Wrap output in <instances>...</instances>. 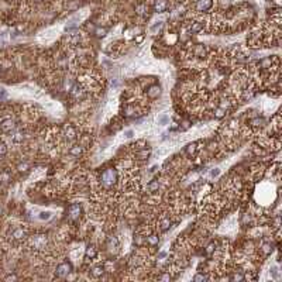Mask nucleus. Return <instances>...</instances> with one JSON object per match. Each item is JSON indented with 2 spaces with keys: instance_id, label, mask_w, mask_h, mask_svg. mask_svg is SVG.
Instances as JSON below:
<instances>
[{
  "instance_id": "nucleus-11",
  "label": "nucleus",
  "mask_w": 282,
  "mask_h": 282,
  "mask_svg": "<svg viewBox=\"0 0 282 282\" xmlns=\"http://www.w3.org/2000/svg\"><path fill=\"white\" fill-rule=\"evenodd\" d=\"M169 227H171V220H169V217H164V219L161 220V230L167 231Z\"/></svg>"
},
{
  "instance_id": "nucleus-24",
  "label": "nucleus",
  "mask_w": 282,
  "mask_h": 282,
  "mask_svg": "<svg viewBox=\"0 0 282 282\" xmlns=\"http://www.w3.org/2000/svg\"><path fill=\"white\" fill-rule=\"evenodd\" d=\"M195 151H196V144H191V145L188 147V152H189V154H195Z\"/></svg>"
},
{
  "instance_id": "nucleus-13",
  "label": "nucleus",
  "mask_w": 282,
  "mask_h": 282,
  "mask_svg": "<svg viewBox=\"0 0 282 282\" xmlns=\"http://www.w3.org/2000/svg\"><path fill=\"white\" fill-rule=\"evenodd\" d=\"M147 95L150 96V97H157V96L159 95V88H158V86H152L150 90L147 92Z\"/></svg>"
},
{
  "instance_id": "nucleus-22",
  "label": "nucleus",
  "mask_w": 282,
  "mask_h": 282,
  "mask_svg": "<svg viewBox=\"0 0 282 282\" xmlns=\"http://www.w3.org/2000/svg\"><path fill=\"white\" fill-rule=\"evenodd\" d=\"M7 154V147H6V144H0V157H3V155Z\"/></svg>"
},
{
  "instance_id": "nucleus-5",
  "label": "nucleus",
  "mask_w": 282,
  "mask_h": 282,
  "mask_svg": "<svg viewBox=\"0 0 282 282\" xmlns=\"http://www.w3.org/2000/svg\"><path fill=\"white\" fill-rule=\"evenodd\" d=\"M71 272V264L68 262H62L57 267V275L58 277H66V275Z\"/></svg>"
},
{
  "instance_id": "nucleus-14",
  "label": "nucleus",
  "mask_w": 282,
  "mask_h": 282,
  "mask_svg": "<svg viewBox=\"0 0 282 282\" xmlns=\"http://www.w3.org/2000/svg\"><path fill=\"white\" fill-rule=\"evenodd\" d=\"M195 54L198 55V57H203L206 54V48L203 45H196L195 47Z\"/></svg>"
},
{
  "instance_id": "nucleus-1",
  "label": "nucleus",
  "mask_w": 282,
  "mask_h": 282,
  "mask_svg": "<svg viewBox=\"0 0 282 282\" xmlns=\"http://www.w3.org/2000/svg\"><path fill=\"white\" fill-rule=\"evenodd\" d=\"M102 185L106 189H109V188H112L116 183V181H117V174H116V171H114L113 168H109L106 169L104 172L102 174Z\"/></svg>"
},
{
  "instance_id": "nucleus-18",
  "label": "nucleus",
  "mask_w": 282,
  "mask_h": 282,
  "mask_svg": "<svg viewBox=\"0 0 282 282\" xmlns=\"http://www.w3.org/2000/svg\"><path fill=\"white\" fill-rule=\"evenodd\" d=\"M158 188H159V183H158V181H154V182L148 183V191H150V192L158 191Z\"/></svg>"
},
{
  "instance_id": "nucleus-6",
  "label": "nucleus",
  "mask_w": 282,
  "mask_h": 282,
  "mask_svg": "<svg viewBox=\"0 0 282 282\" xmlns=\"http://www.w3.org/2000/svg\"><path fill=\"white\" fill-rule=\"evenodd\" d=\"M78 137V133L76 130H75V127H72V126H68V127L65 128V138L69 141V143H72V141H75Z\"/></svg>"
},
{
  "instance_id": "nucleus-2",
  "label": "nucleus",
  "mask_w": 282,
  "mask_h": 282,
  "mask_svg": "<svg viewBox=\"0 0 282 282\" xmlns=\"http://www.w3.org/2000/svg\"><path fill=\"white\" fill-rule=\"evenodd\" d=\"M16 128H17V124H16V121L13 119H4L0 123V130L4 134H13L16 131Z\"/></svg>"
},
{
  "instance_id": "nucleus-10",
  "label": "nucleus",
  "mask_w": 282,
  "mask_h": 282,
  "mask_svg": "<svg viewBox=\"0 0 282 282\" xmlns=\"http://www.w3.org/2000/svg\"><path fill=\"white\" fill-rule=\"evenodd\" d=\"M69 154L73 155V157H79V155L82 154V147L81 145H73L69 150Z\"/></svg>"
},
{
  "instance_id": "nucleus-27",
  "label": "nucleus",
  "mask_w": 282,
  "mask_h": 282,
  "mask_svg": "<svg viewBox=\"0 0 282 282\" xmlns=\"http://www.w3.org/2000/svg\"><path fill=\"white\" fill-rule=\"evenodd\" d=\"M219 174H220V169L219 168H214L212 172H210V176H213V178H214V176H217Z\"/></svg>"
},
{
  "instance_id": "nucleus-21",
  "label": "nucleus",
  "mask_w": 282,
  "mask_h": 282,
  "mask_svg": "<svg viewBox=\"0 0 282 282\" xmlns=\"http://www.w3.org/2000/svg\"><path fill=\"white\" fill-rule=\"evenodd\" d=\"M162 28V21H158L157 24H154V26L151 27V33H155V31H157V30H161Z\"/></svg>"
},
{
  "instance_id": "nucleus-9",
  "label": "nucleus",
  "mask_w": 282,
  "mask_h": 282,
  "mask_svg": "<svg viewBox=\"0 0 282 282\" xmlns=\"http://www.w3.org/2000/svg\"><path fill=\"white\" fill-rule=\"evenodd\" d=\"M165 9H167V2H165V0H157V2H155V10L157 11L162 13Z\"/></svg>"
},
{
  "instance_id": "nucleus-17",
  "label": "nucleus",
  "mask_w": 282,
  "mask_h": 282,
  "mask_svg": "<svg viewBox=\"0 0 282 282\" xmlns=\"http://www.w3.org/2000/svg\"><path fill=\"white\" fill-rule=\"evenodd\" d=\"M168 121H169V117L167 116V114H162V116L158 117V124H161V126L168 124Z\"/></svg>"
},
{
  "instance_id": "nucleus-3",
  "label": "nucleus",
  "mask_w": 282,
  "mask_h": 282,
  "mask_svg": "<svg viewBox=\"0 0 282 282\" xmlns=\"http://www.w3.org/2000/svg\"><path fill=\"white\" fill-rule=\"evenodd\" d=\"M30 244L35 250H44L47 246V238H45V236H34L30 240Z\"/></svg>"
},
{
  "instance_id": "nucleus-29",
  "label": "nucleus",
  "mask_w": 282,
  "mask_h": 282,
  "mask_svg": "<svg viewBox=\"0 0 282 282\" xmlns=\"http://www.w3.org/2000/svg\"><path fill=\"white\" fill-rule=\"evenodd\" d=\"M133 134H134V133H133L131 130H128V131H126V137H127V138H131Z\"/></svg>"
},
{
  "instance_id": "nucleus-20",
  "label": "nucleus",
  "mask_w": 282,
  "mask_h": 282,
  "mask_svg": "<svg viewBox=\"0 0 282 282\" xmlns=\"http://www.w3.org/2000/svg\"><path fill=\"white\" fill-rule=\"evenodd\" d=\"M202 28H203V24H200V23H195V24H192L191 31L192 33H199Z\"/></svg>"
},
{
  "instance_id": "nucleus-28",
  "label": "nucleus",
  "mask_w": 282,
  "mask_h": 282,
  "mask_svg": "<svg viewBox=\"0 0 282 282\" xmlns=\"http://www.w3.org/2000/svg\"><path fill=\"white\" fill-rule=\"evenodd\" d=\"M27 167H28V164H20L18 165V169H20V171H26Z\"/></svg>"
},
{
  "instance_id": "nucleus-7",
  "label": "nucleus",
  "mask_w": 282,
  "mask_h": 282,
  "mask_svg": "<svg viewBox=\"0 0 282 282\" xmlns=\"http://www.w3.org/2000/svg\"><path fill=\"white\" fill-rule=\"evenodd\" d=\"M212 7V0H198L196 2V9L199 11H206Z\"/></svg>"
},
{
  "instance_id": "nucleus-25",
  "label": "nucleus",
  "mask_w": 282,
  "mask_h": 282,
  "mask_svg": "<svg viewBox=\"0 0 282 282\" xmlns=\"http://www.w3.org/2000/svg\"><path fill=\"white\" fill-rule=\"evenodd\" d=\"M205 279H206V277H205V275H200V274H198V275H196V277H195V278H193V281H205Z\"/></svg>"
},
{
  "instance_id": "nucleus-12",
  "label": "nucleus",
  "mask_w": 282,
  "mask_h": 282,
  "mask_svg": "<svg viewBox=\"0 0 282 282\" xmlns=\"http://www.w3.org/2000/svg\"><path fill=\"white\" fill-rule=\"evenodd\" d=\"M92 275L93 277H102L103 275V267L102 265H97V267H93V269H92Z\"/></svg>"
},
{
  "instance_id": "nucleus-23",
  "label": "nucleus",
  "mask_w": 282,
  "mask_h": 282,
  "mask_svg": "<svg viewBox=\"0 0 282 282\" xmlns=\"http://www.w3.org/2000/svg\"><path fill=\"white\" fill-rule=\"evenodd\" d=\"M147 240H148V243H150V244H155V243H158V237H157V236H150V237H147Z\"/></svg>"
},
{
  "instance_id": "nucleus-8",
  "label": "nucleus",
  "mask_w": 282,
  "mask_h": 282,
  "mask_svg": "<svg viewBox=\"0 0 282 282\" xmlns=\"http://www.w3.org/2000/svg\"><path fill=\"white\" fill-rule=\"evenodd\" d=\"M81 214V206L78 203H73V205L69 206V217L71 219H78Z\"/></svg>"
},
{
  "instance_id": "nucleus-19",
  "label": "nucleus",
  "mask_w": 282,
  "mask_h": 282,
  "mask_svg": "<svg viewBox=\"0 0 282 282\" xmlns=\"http://www.w3.org/2000/svg\"><path fill=\"white\" fill-rule=\"evenodd\" d=\"M269 271H271V277L274 279H278L279 278V272H278V267H277V265H272Z\"/></svg>"
},
{
  "instance_id": "nucleus-15",
  "label": "nucleus",
  "mask_w": 282,
  "mask_h": 282,
  "mask_svg": "<svg viewBox=\"0 0 282 282\" xmlns=\"http://www.w3.org/2000/svg\"><path fill=\"white\" fill-rule=\"evenodd\" d=\"M51 216H52V213L51 212H45V210H42V212H40V220H48V219H51Z\"/></svg>"
},
{
  "instance_id": "nucleus-26",
  "label": "nucleus",
  "mask_w": 282,
  "mask_h": 282,
  "mask_svg": "<svg viewBox=\"0 0 282 282\" xmlns=\"http://www.w3.org/2000/svg\"><path fill=\"white\" fill-rule=\"evenodd\" d=\"M7 96V93H6V90H4L3 88H0V100H3L4 97Z\"/></svg>"
},
{
  "instance_id": "nucleus-16",
  "label": "nucleus",
  "mask_w": 282,
  "mask_h": 282,
  "mask_svg": "<svg viewBox=\"0 0 282 282\" xmlns=\"http://www.w3.org/2000/svg\"><path fill=\"white\" fill-rule=\"evenodd\" d=\"M96 255H97V251H96L93 247H89V248L86 250V257H88V258H95Z\"/></svg>"
},
{
  "instance_id": "nucleus-4",
  "label": "nucleus",
  "mask_w": 282,
  "mask_h": 282,
  "mask_svg": "<svg viewBox=\"0 0 282 282\" xmlns=\"http://www.w3.org/2000/svg\"><path fill=\"white\" fill-rule=\"evenodd\" d=\"M27 237V230L23 227H17L11 230V240H24Z\"/></svg>"
}]
</instances>
